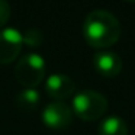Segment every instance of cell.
<instances>
[{
    "instance_id": "cell-6",
    "label": "cell",
    "mask_w": 135,
    "mask_h": 135,
    "mask_svg": "<svg viewBox=\"0 0 135 135\" xmlns=\"http://www.w3.org/2000/svg\"><path fill=\"white\" fill-rule=\"evenodd\" d=\"M45 91L57 102L68 99L76 91V83L64 73H52L45 80Z\"/></svg>"
},
{
    "instance_id": "cell-8",
    "label": "cell",
    "mask_w": 135,
    "mask_h": 135,
    "mask_svg": "<svg viewBox=\"0 0 135 135\" xmlns=\"http://www.w3.org/2000/svg\"><path fill=\"white\" fill-rule=\"evenodd\" d=\"M41 94L33 87H23L15 97V105L21 110H33L39 106Z\"/></svg>"
},
{
    "instance_id": "cell-9",
    "label": "cell",
    "mask_w": 135,
    "mask_h": 135,
    "mask_svg": "<svg viewBox=\"0 0 135 135\" xmlns=\"http://www.w3.org/2000/svg\"><path fill=\"white\" fill-rule=\"evenodd\" d=\"M99 135H128V125L120 116H108L100 122Z\"/></svg>"
},
{
    "instance_id": "cell-7",
    "label": "cell",
    "mask_w": 135,
    "mask_h": 135,
    "mask_svg": "<svg viewBox=\"0 0 135 135\" xmlns=\"http://www.w3.org/2000/svg\"><path fill=\"white\" fill-rule=\"evenodd\" d=\"M93 67L103 77H116L122 70V58L109 48L100 50L93 55Z\"/></svg>"
},
{
    "instance_id": "cell-10",
    "label": "cell",
    "mask_w": 135,
    "mask_h": 135,
    "mask_svg": "<svg viewBox=\"0 0 135 135\" xmlns=\"http://www.w3.org/2000/svg\"><path fill=\"white\" fill-rule=\"evenodd\" d=\"M22 39L29 48H38L44 41V33L38 28H28L25 32H22Z\"/></svg>"
},
{
    "instance_id": "cell-3",
    "label": "cell",
    "mask_w": 135,
    "mask_h": 135,
    "mask_svg": "<svg viewBox=\"0 0 135 135\" xmlns=\"http://www.w3.org/2000/svg\"><path fill=\"white\" fill-rule=\"evenodd\" d=\"M45 58L38 52L23 54L15 65V77L23 87L36 89L45 79Z\"/></svg>"
},
{
    "instance_id": "cell-1",
    "label": "cell",
    "mask_w": 135,
    "mask_h": 135,
    "mask_svg": "<svg viewBox=\"0 0 135 135\" xmlns=\"http://www.w3.org/2000/svg\"><path fill=\"white\" fill-rule=\"evenodd\" d=\"M81 32L90 47L106 50L119 41L122 28L113 13L105 9H96L84 18Z\"/></svg>"
},
{
    "instance_id": "cell-2",
    "label": "cell",
    "mask_w": 135,
    "mask_h": 135,
    "mask_svg": "<svg viewBox=\"0 0 135 135\" xmlns=\"http://www.w3.org/2000/svg\"><path fill=\"white\" fill-rule=\"evenodd\" d=\"M71 110L84 122L97 120L108 110V99L96 90H81L71 99Z\"/></svg>"
},
{
    "instance_id": "cell-11",
    "label": "cell",
    "mask_w": 135,
    "mask_h": 135,
    "mask_svg": "<svg viewBox=\"0 0 135 135\" xmlns=\"http://www.w3.org/2000/svg\"><path fill=\"white\" fill-rule=\"evenodd\" d=\"M10 13H12V9H10L9 2L7 0H0V29L4 28V25L7 23Z\"/></svg>"
},
{
    "instance_id": "cell-12",
    "label": "cell",
    "mask_w": 135,
    "mask_h": 135,
    "mask_svg": "<svg viewBox=\"0 0 135 135\" xmlns=\"http://www.w3.org/2000/svg\"><path fill=\"white\" fill-rule=\"evenodd\" d=\"M126 2H135V0H126Z\"/></svg>"
},
{
    "instance_id": "cell-4",
    "label": "cell",
    "mask_w": 135,
    "mask_h": 135,
    "mask_svg": "<svg viewBox=\"0 0 135 135\" xmlns=\"http://www.w3.org/2000/svg\"><path fill=\"white\" fill-rule=\"evenodd\" d=\"M23 47L22 32L15 26L0 29V64L7 65L13 62Z\"/></svg>"
},
{
    "instance_id": "cell-5",
    "label": "cell",
    "mask_w": 135,
    "mask_h": 135,
    "mask_svg": "<svg viewBox=\"0 0 135 135\" xmlns=\"http://www.w3.org/2000/svg\"><path fill=\"white\" fill-rule=\"evenodd\" d=\"M41 118L44 125L48 128L64 129L73 122V110L67 103L54 100L42 109Z\"/></svg>"
}]
</instances>
